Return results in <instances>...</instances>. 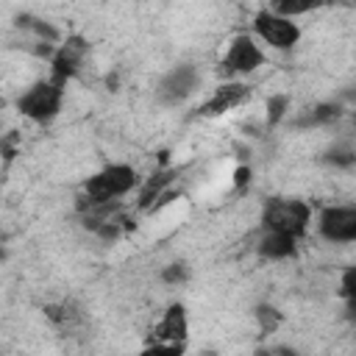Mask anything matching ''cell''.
<instances>
[{
	"label": "cell",
	"mask_w": 356,
	"mask_h": 356,
	"mask_svg": "<svg viewBox=\"0 0 356 356\" xmlns=\"http://www.w3.org/2000/svg\"><path fill=\"white\" fill-rule=\"evenodd\" d=\"M197 83H200L197 70H195L192 64H178V67H172V70L159 81L156 97H159V103H164V106H178V103H184V100L197 89Z\"/></svg>",
	"instance_id": "9"
},
{
	"label": "cell",
	"mask_w": 356,
	"mask_h": 356,
	"mask_svg": "<svg viewBox=\"0 0 356 356\" xmlns=\"http://www.w3.org/2000/svg\"><path fill=\"white\" fill-rule=\"evenodd\" d=\"M248 100H250V86L248 83H242V81H225V83H220L211 92V97L197 108V114L200 117H220V114H225L231 108L245 106Z\"/></svg>",
	"instance_id": "10"
},
{
	"label": "cell",
	"mask_w": 356,
	"mask_h": 356,
	"mask_svg": "<svg viewBox=\"0 0 356 356\" xmlns=\"http://www.w3.org/2000/svg\"><path fill=\"white\" fill-rule=\"evenodd\" d=\"M186 278H189V270H186V264H181V261H172V264L161 267V281L170 284V286L186 284Z\"/></svg>",
	"instance_id": "20"
},
{
	"label": "cell",
	"mask_w": 356,
	"mask_h": 356,
	"mask_svg": "<svg viewBox=\"0 0 356 356\" xmlns=\"http://www.w3.org/2000/svg\"><path fill=\"white\" fill-rule=\"evenodd\" d=\"M142 178L136 172V167L131 164H106L103 170H97L95 175H89L83 181V195L78 197L81 203H100V200H122L125 195H131L134 189H139Z\"/></svg>",
	"instance_id": "1"
},
{
	"label": "cell",
	"mask_w": 356,
	"mask_h": 356,
	"mask_svg": "<svg viewBox=\"0 0 356 356\" xmlns=\"http://www.w3.org/2000/svg\"><path fill=\"white\" fill-rule=\"evenodd\" d=\"M253 314H256V323H259V331L261 334H275L278 325H281V320H284V314L275 306H270V303H259Z\"/></svg>",
	"instance_id": "16"
},
{
	"label": "cell",
	"mask_w": 356,
	"mask_h": 356,
	"mask_svg": "<svg viewBox=\"0 0 356 356\" xmlns=\"http://www.w3.org/2000/svg\"><path fill=\"white\" fill-rule=\"evenodd\" d=\"M248 181H250V167H236V172H234V184H236V189L248 186Z\"/></svg>",
	"instance_id": "22"
},
{
	"label": "cell",
	"mask_w": 356,
	"mask_h": 356,
	"mask_svg": "<svg viewBox=\"0 0 356 356\" xmlns=\"http://www.w3.org/2000/svg\"><path fill=\"white\" fill-rule=\"evenodd\" d=\"M175 170H170V167H159V170H153V175L150 178H145L142 184H139V200H136V206L139 209H147L150 211V206L167 192V186L175 181Z\"/></svg>",
	"instance_id": "13"
},
{
	"label": "cell",
	"mask_w": 356,
	"mask_h": 356,
	"mask_svg": "<svg viewBox=\"0 0 356 356\" xmlns=\"http://www.w3.org/2000/svg\"><path fill=\"white\" fill-rule=\"evenodd\" d=\"M339 295L345 300H353L356 298V264L345 267L342 275H339Z\"/></svg>",
	"instance_id": "21"
},
{
	"label": "cell",
	"mask_w": 356,
	"mask_h": 356,
	"mask_svg": "<svg viewBox=\"0 0 356 356\" xmlns=\"http://www.w3.org/2000/svg\"><path fill=\"white\" fill-rule=\"evenodd\" d=\"M256 250L261 259H270V261H284V259H292L298 253V239L289 236V234H281V231H270L264 228L261 236L256 239Z\"/></svg>",
	"instance_id": "11"
},
{
	"label": "cell",
	"mask_w": 356,
	"mask_h": 356,
	"mask_svg": "<svg viewBox=\"0 0 356 356\" xmlns=\"http://www.w3.org/2000/svg\"><path fill=\"white\" fill-rule=\"evenodd\" d=\"M86 56H89V42H86L81 33L67 36V39L56 47V53H53V58H50V78H53L56 83L67 86V81L78 75V70H81V64H83Z\"/></svg>",
	"instance_id": "8"
},
{
	"label": "cell",
	"mask_w": 356,
	"mask_h": 356,
	"mask_svg": "<svg viewBox=\"0 0 356 356\" xmlns=\"http://www.w3.org/2000/svg\"><path fill=\"white\" fill-rule=\"evenodd\" d=\"M286 111H289V97L286 95H270L267 97V122L270 125L281 122Z\"/></svg>",
	"instance_id": "19"
},
{
	"label": "cell",
	"mask_w": 356,
	"mask_h": 356,
	"mask_svg": "<svg viewBox=\"0 0 356 356\" xmlns=\"http://www.w3.org/2000/svg\"><path fill=\"white\" fill-rule=\"evenodd\" d=\"M267 6H270V11L295 19V17H303L309 11H317V8L328 6V0H267Z\"/></svg>",
	"instance_id": "14"
},
{
	"label": "cell",
	"mask_w": 356,
	"mask_h": 356,
	"mask_svg": "<svg viewBox=\"0 0 356 356\" xmlns=\"http://www.w3.org/2000/svg\"><path fill=\"white\" fill-rule=\"evenodd\" d=\"M42 312H44V320H47L56 331H61V334H72V331H78V328L83 325V312H81V306L72 303V300L44 303Z\"/></svg>",
	"instance_id": "12"
},
{
	"label": "cell",
	"mask_w": 356,
	"mask_h": 356,
	"mask_svg": "<svg viewBox=\"0 0 356 356\" xmlns=\"http://www.w3.org/2000/svg\"><path fill=\"white\" fill-rule=\"evenodd\" d=\"M312 222V209L306 200L298 197H270L261 206V228L289 234L300 239Z\"/></svg>",
	"instance_id": "3"
},
{
	"label": "cell",
	"mask_w": 356,
	"mask_h": 356,
	"mask_svg": "<svg viewBox=\"0 0 356 356\" xmlns=\"http://www.w3.org/2000/svg\"><path fill=\"white\" fill-rule=\"evenodd\" d=\"M325 161H328V164H334V167L348 170V167H353V164H356V150H353L350 145H334V147L325 153Z\"/></svg>",
	"instance_id": "17"
},
{
	"label": "cell",
	"mask_w": 356,
	"mask_h": 356,
	"mask_svg": "<svg viewBox=\"0 0 356 356\" xmlns=\"http://www.w3.org/2000/svg\"><path fill=\"white\" fill-rule=\"evenodd\" d=\"M317 234L331 245L356 242V206H325L317 214Z\"/></svg>",
	"instance_id": "6"
},
{
	"label": "cell",
	"mask_w": 356,
	"mask_h": 356,
	"mask_svg": "<svg viewBox=\"0 0 356 356\" xmlns=\"http://www.w3.org/2000/svg\"><path fill=\"white\" fill-rule=\"evenodd\" d=\"M253 33L273 50H292L300 42V25L292 22L289 17L270 11V8H264L253 17Z\"/></svg>",
	"instance_id": "5"
},
{
	"label": "cell",
	"mask_w": 356,
	"mask_h": 356,
	"mask_svg": "<svg viewBox=\"0 0 356 356\" xmlns=\"http://www.w3.org/2000/svg\"><path fill=\"white\" fill-rule=\"evenodd\" d=\"M186 337H189L186 309L181 303H170L167 312L161 314V320L147 334V350H172V353H181Z\"/></svg>",
	"instance_id": "4"
},
{
	"label": "cell",
	"mask_w": 356,
	"mask_h": 356,
	"mask_svg": "<svg viewBox=\"0 0 356 356\" xmlns=\"http://www.w3.org/2000/svg\"><path fill=\"white\" fill-rule=\"evenodd\" d=\"M61 103H64V86L56 83L53 78H42V81L25 86L17 95V103L14 106H17V111L25 120L44 125V122H50V120L58 117Z\"/></svg>",
	"instance_id": "2"
},
{
	"label": "cell",
	"mask_w": 356,
	"mask_h": 356,
	"mask_svg": "<svg viewBox=\"0 0 356 356\" xmlns=\"http://www.w3.org/2000/svg\"><path fill=\"white\" fill-rule=\"evenodd\" d=\"M339 114H342L339 106H334V103H320V106H314V111H309L306 125H328V122H334Z\"/></svg>",
	"instance_id": "18"
},
{
	"label": "cell",
	"mask_w": 356,
	"mask_h": 356,
	"mask_svg": "<svg viewBox=\"0 0 356 356\" xmlns=\"http://www.w3.org/2000/svg\"><path fill=\"white\" fill-rule=\"evenodd\" d=\"M264 61H267V56L256 44V39L248 36V33H239V36L231 39V44H228L220 67H225L228 75H250L259 67H264Z\"/></svg>",
	"instance_id": "7"
},
{
	"label": "cell",
	"mask_w": 356,
	"mask_h": 356,
	"mask_svg": "<svg viewBox=\"0 0 356 356\" xmlns=\"http://www.w3.org/2000/svg\"><path fill=\"white\" fill-rule=\"evenodd\" d=\"M22 31H31L33 36H36V42H50V44H58L61 42V36H58V31L50 25V22H44V19H39V17H31V14H22L19 17V22H17Z\"/></svg>",
	"instance_id": "15"
}]
</instances>
